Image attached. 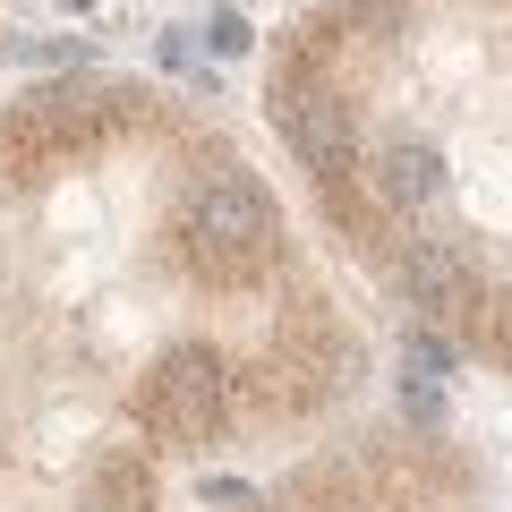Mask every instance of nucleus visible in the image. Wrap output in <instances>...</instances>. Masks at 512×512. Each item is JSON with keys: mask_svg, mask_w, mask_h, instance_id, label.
<instances>
[{"mask_svg": "<svg viewBox=\"0 0 512 512\" xmlns=\"http://www.w3.org/2000/svg\"><path fill=\"white\" fill-rule=\"evenodd\" d=\"M282 128H291V146H299V163L316 171V180H342L350 171V111L333 103L325 86H299L291 103H282Z\"/></svg>", "mask_w": 512, "mask_h": 512, "instance_id": "obj_3", "label": "nucleus"}, {"mask_svg": "<svg viewBox=\"0 0 512 512\" xmlns=\"http://www.w3.org/2000/svg\"><path fill=\"white\" fill-rule=\"evenodd\" d=\"M69 9H86V0H69Z\"/></svg>", "mask_w": 512, "mask_h": 512, "instance_id": "obj_7", "label": "nucleus"}, {"mask_svg": "<svg viewBox=\"0 0 512 512\" xmlns=\"http://www.w3.org/2000/svg\"><path fill=\"white\" fill-rule=\"evenodd\" d=\"M410 299H419V308H461V299H470V274H461V256L444 248V239H419V248H410Z\"/></svg>", "mask_w": 512, "mask_h": 512, "instance_id": "obj_5", "label": "nucleus"}, {"mask_svg": "<svg viewBox=\"0 0 512 512\" xmlns=\"http://www.w3.org/2000/svg\"><path fill=\"white\" fill-rule=\"evenodd\" d=\"M146 419L163 427L171 444H205L222 419V359L197 342L163 350V367H154V393H146Z\"/></svg>", "mask_w": 512, "mask_h": 512, "instance_id": "obj_2", "label": "nucleus"}, {"mask_svg": "<svg viewBox=\"0 0 512 512\" xmlns=\"http://www.w3.org/2000/svg\"><path fill=\"white\" fill-rule=\"evenodd\" d=\"M367 188H376L393 214H427V205L444 197V171L427 146H410V137H384L376 154H367Z\"/></svg>", "mask_w": 512, "mask_h": 512, "instance_id": "obj_4", "label": "nucleus"}, {"mask_svg": "<svg viewBox=\"0 0 512 512\" xmlns=\"http://www.w3.org/2000/svg\"><path fill=\"white\" fill-rule=\"evenodd\" d=\"M214 52H248V26H239V18H214Z\"/></svg>", "mask_w": 512, "mask_h": 512, "instance_id": "obj_6", "label": "nucleus"}, {"mask_svg": "<svg viewBox=\"0 0 512 512\" xmlns=\"http://www.w3.org/2000/svg\"><path fill=\"white\" fill-rule=\"evenodd\" d=\"M180 222H188V239H197L214 265H256L265 239H274V205H265V188L231 180V171H214V180L188 188V197H180Z\"/></svg>", "mask_w": 512, "mask_h": 512, "instance_id": "obj_1", "label": "nucleus"}]
</instances>
